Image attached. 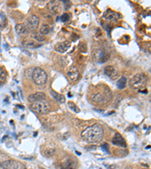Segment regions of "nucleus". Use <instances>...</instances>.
Returning <instances> with one entry per match:
<instances>
[{
    "mask_svg": "<svg viewBox=\"0 0 151 169\" xmlns=\"http://www.w3.org/2000/svg\"><path fill=\"white\" fill-rule=\"evenodd\" d=\"M104 136V129L98 123L91 126L83 131L81 137L87 143H97L102 140Z\"/></svg>",
    "mask_w": 151,
    "mask_h": 169,
    "instance_id": "1",
    "label": "nucleus"
},
{
    "mask_svg": "<svg viewBox=\"0 0 151 169\" xmlns=\"http://www.w3.org/2000/svg\"><path fill=\"white\" fill-rule=\"evenodd\" d=\"M110 97H111V93H110V89L106 90L105 87H102V90L97 89L95 90V92H93L91 99L96 103L104 104L109 101Z\"/></svg>",
    "mask_w": 151,
    "mask_h": 169,
    "instance_id": "2",
    "label": "nucleus"
},
{
    "mask_svg": "<svg viewBox=\"0 0 151 169\" xmlns=\"http://www.w3.org/2000/svg\"><path fill=\"white\" fill-rule=\"evenodd\" d=\"M147 76L143 73H140L135 75L130 80V87L136 90H141L145 88L147 84Z\"/></svg>",
    "mask_w": 151,
    "mask_h": 169,
    "instance_id": "3",
    "label": "nucleus"
},
{
    "mask_svg": "<svg viewBox=\"0 0 151 169\" xmlns=\"http://www.w3.org/2000/svg\"><path fill=\"white\" fill-rule=\"evenodd\" d=\"M30 108L34 112L40 114H47L51 108L50 104L49 101L45 100H39V101H35L30 105Z\"/></svg>",
    "mask_w": 151,
    "mask_h": 169,
    "instance_id": "4",
    "label": "nucleus"
},
{
    "mask_svg": "<svg viewBox=\"0 0 151 169\" xmlns=\"http://www.w3.org/2000/svg\"><path fill=\"white\" fill-rule=\"evenodd\" d=\"M32 78L34 83L39 86L44 85L47 81L48 76L46 72L39 67L33 68V72L32 74Z\"/></svg>",
    "mask_w": 151,
    "mask_h": 169,
    "instance_id": "5",
    "label": "nucleus"
},
{
    "mask_svg": "<svg viewBox=\"0 0 151 169\" xmlns=\"http://www.w3.org/2000/svg\"><path fill=\"white\" fill-rule=\"evenodd\" d=\"M39 24V18L37 16L31 15L27 20V27L31 31H35L37 29Z\"/></svg>",
    "mask_w": 151,
    "mask_h": 169,
    "instance_id": "6",
    "label": "nucleus"
},
{
    "mask_svg": "<svg viewBox=\"0 0 151 169\" xmlns=\"http://www.w3.org/2000/svg\"><path fill=\"white\" fill-rule=\"evenodd\" d=\"M67 77L71 81H77L79 78V72L76 66H70L67 70Z\"/></svg>",
    "mask_w": 151,
    "mask_h": 169,
    "instance_id": "7",
    "label": "nucleus"
},
{
    "mask_svg": "<svg viewBox=\"0 0 151 169\" xmlns=\"http://www.w3.org/2000/svg\"><path fill=\"white\" fill-rule=\"evenodd\" d=\"M48 9L52 14H58L61 11V3L57 1H51L48 4Z\"/></svg>",
    "mask_w": 151,
    "mask_h": 169,
    "instance_id": "8",
    "label": "nucleus"
},
{
    "mask_svg": "<svg viewBox=\"0 0 151 169\" xmlns=\"http://www.w3.org/2000/svg\"><path fill=\"white\" fill-rule=\"evenodd\" d=\"M77 165V160H75L73 158H67L64 160L62 163H61L62 169H76Z\"/></svg>",
    "mask_w": 151,
    "mask_h": 169,
    "instance_id": "9",
    "label": "nucleus"
},
{
    "mask_svg": "<svg viewBox=\"0 0 151 169\" xmlns=\"http://www.w3.org/2000/svg\"><path fill=\"white\" fill-rule=\"evenodd\" d=\"M0 168L2 169H18V163L15 160H7L0 163Z\"/></svg>",
    "mask_w": 151,
    "mask_h": 169,
    "instance_id": "10",
    "label": "nucleus"
},
{
    "mask_svg": "<svg viewBox=\"0 0 151 169\" xmlns=\"http://www.w3.org/2000/svg\"><path fill=\"white\" fill-rule=\"evenodd\" d=\"M104 72H105V74H106L108 77H110V78H111V79H113V80H116V79L118 78V77H119L118 71L116 70V68H114L113 66H107L106 68H105V69H104Z\"/></svg>",
    "mask_w": 151,
    "mask_h": 169,
    "instance_id": "11",
    "label": "nucleus"
},
{
    "mask_svg": "<svg viewBox=\"0 0 151 169\" xmlns=\"http://www.w3.org/2000/svg\"><path fill=\"white\" fill-rule=\"evenodd\" d=\"M71 46V43L68 41L60 42L55 45V51L60 53H65Z\"/></svg>",
    "mask_w": 151,
    "mask_h": 169,
    "instance_id": "12",
    "label": "nucleus"
},
{
    "mask_svg": "<svg viewBox=\"0 0 151 169\" xmlns=\"http://www.w3.org/2000/svg\"><path fill=\"white\" fill-rule=\"evenodd\" d=\"M112 143L116 146H119V147H126V141L122 138V136L119 133H116L115 135V136L113 137L112 140Z\"/></svg>",
    "mask_w": 151,
    "mask_h": 169,
    "instance_id": "13",
    "label": "nucleus"
},
{
    "mask_svg": "<svg viewBox=\"0 0 151 169\" xmlns=\"http://www.w3.org/2000/svg\"><path fill=\"white\" fill-rule=\"evenodd\" d=\"M45 98V94L42 92H38L34 94H32L28 97V101L30 102H35V101L43 100Z\"/></svg>",
    "mask_w": 151,
    "mask_h": 169,
    "instance_id": "14",
    "label": "nucleus"
},
{
    "mask_svg": "<svg viewBox=\"0 0 151 169\" xmlns=\"http://www.w3.org/2000/svg\"><path fill=\"white\" fill-rule=\"evenodd\" d=\"M104 18L109 21H116L118 20V14L116 12L111 10L108 9L107 11H105L104 14Z\"/></svg>",
    "mask_w": 151,
    "mask_h": 169,
    "instance_id": "15",
    "label": "nucleus"
},
{
    "mask_svg": "<svg viewBox=\"0 0 151 169\" xmlns=\"http://www.w3.org/2000/svg\"><path fill=\"white\" fill-rule=\"evenodd\" d=\"M51 95L58 103L63 104L64 103L65 101H66V99H65L64 95H62V94L58 93L54 91V90H51Z\"/></svg>",
    "mask_w": 151,
    "mask_h": 169,
    "instance_id": "16",
    "label": "nucleus"
},
{
    "mask_svg": "<svg viewBox=\"0 0 151 169\" xmlns=\"http://www.w3.org/2000/svg\"><path fill=\"white\" fill-rule=\"evenodd\" d=\"M15 29L17 33L18 34H27L28 33V28L27 26L23 24H18L16 25Z\"/></svg>",
    "mask_w": 151,
    "mask_h": 169,
    "instance_id": "17",
    "label": "nucleus"
},
{
    "mask_svg": "<svg viewBox=\"0 0 151 169\" xmlns=\"http://www.w3.org/2000/svg\"><path fill=\"white\" fill-rule=\"evenodd\" d=\"M126 83H127V79H126V77H122L120 78V79H119L116 83V85H117V87L120 89H125L126 87Z\"/></svg>",
    "mask_w": 151,
    "mask_h": 169,
    "instance_id": "18",
    "label": "nucleus"
},
{
    "mask_svg": "<svg viewBox=\"0 0 151 169\" xmlns=\"http://www.w3.org/2000/svg\"><path fill=\"white\" fill-rule=\"evenodd\" d=\"M24 46L28 48H36L40 45H37V43L34 41L33 40H27L24 42Z\"/></svg>",
    "mask_w": 151,
    "mask_h": 169,
    "instance_id": "19",
    "label": "nucleus"
},
{
    "mask_svg": "<svg viewBox=\"0 0 151 169\" xmlns=\"http://www.w3.org/2000/svg\"><path fill=\"white\" fill-rule=\"evenodd\" d=\"M50 32V27L48 24H42L40 27V33L42 35H46Z\"/></svg>",
    "mask_w": 151,
    "mask_h": 169,
    "instance_id": "20",
    "label": "nucleus"
},
{
    "mask_svg": "<svg viewBox=\"0 0 151 169\" xmlns=\"http://www.w3.org/2000/svg\"><path fill=\"white\" fill-rule=\"evenodd\" d=\"M6 79V72L3 68L0 67V84L5 81Z\"/></svg>",
    "mask_w": 151,
    "mask_h": 169,
    "instance_id": "21",
    "label": "nucleus"
},
{
    "mask_svg": "<svg viewBox=\"0 0 151 169\" xmlns=\"http://www.w3.org/2000/svg\"><path fill=\"white\" fill-rule=\"evenodd\" d=\"M33 38L36 40H37L38 41H45V38L44 37V35H42L41 33H34Z\"/></svg>",
    "mask_w": 151,
    "mask_h": 169,
    "instance_id": "22",
    "label": "nucleus"
},
{
    "mask_svg": "<svg viewBox=\"0 0 151 169\" xmlns=\"http://www.w3.org/2000/svg\"><path fill=\"white\" fill-rule=\"evenodd\" d=\"M68 106H69V107H70V109H71V110H72L73 111H74V112L79 113V111H80V110L79 109V107H77V105H75V104L73 103V102H72V101L69 102Z\"/></svg>",
    "mask_w": 151,
    "mask_h": 169,
    "instance_id": "23",
    "label": "nucleus"
},
{
    "mask_svg": "<svg viewBox=\"0 0 151 169\" xmlns=\"http://www.w3.org/2000/svg\"><path fill=\"white\" fill-rule=\"evenodd\" d=\"M79 49H80V51L83 53H85L87 51V46L85 43H82L80 45H79Z\"/></svg>",
    "mask_w": 151,
    "mask_h": 169,
    "instance_id": "24",
    "label": "nucleus"
},
{
    "mask_svg": "<svg viewBox=\"0 0 151 169\" xmlns=\"http://www.w3.org/2000/svg\"><path fill=\"white\" fill-rule=\"evenodd\" d=\"M61 19L63 22H67V20H69V19H70V17H69L68 14H67V13H64L63 15L61 16Z\"/></svg>",
    "mask_w": 151,
    "mask_h": 169,
    "instance_id": "25",
    "label": "nucleus"
}]
</instances>
